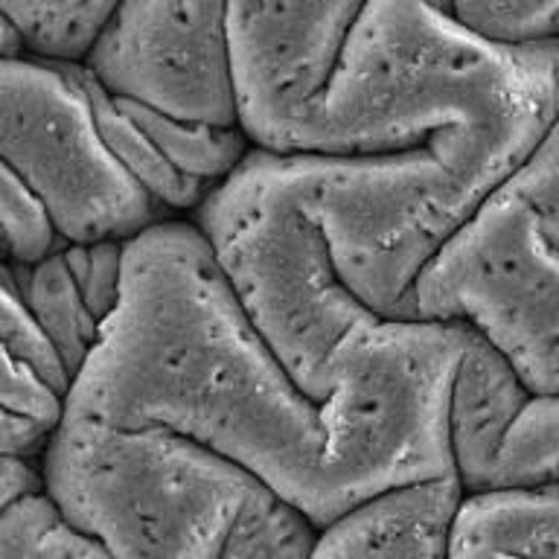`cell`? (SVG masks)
<instances>
[{
    "mask_svg": "<svg viewBox=\"0 0 559 559\" xmlns=\"http://www.w3.org/2000/svg\"><path fill=\"white\" fill-rule=\"evenodd\" d=\"M122 103L129 108L131 120L152 140V146L166 157V164L207 190H213L251 148V140L245 138L239 126L216 129V126H201V122L173 120L166 114H157L129 99Z\"/></svg>",
    "mask_w": 559,
    "mask_h": 559,
    "instance_id": "2e32d148",
    "label": "cell"
},
{
    "mask_svg": "<svg viewBox=\"0 0 559 559\" xmlns=\"http://www.w3.org/2000/svg\"><path fill=\"white\" fill-rule=\"evenodd\" d=\"M59 513L111 559H216L260 484L236 463L164 428L61 417L38 454Z\"/></svg>",
    "mask_w": 559,
    "mask_h": 559,
    "instance_id": "8992f818",
    "label": "cell"
},
{
    "mask_svg": "<svg viewBox=\"0 0 559 559\" xmlns=\"http://www.w3.org/2000/svg\"><path fill=\"white\" fill-rule=\"evenodd\" d=\"M50 431L52 428L38 423V419H29L7 408V405H0V454L38 461Z\"/></svg>",
    "mask_w": 559,
    "mask_h": 559,
    "instance_id": "603a6c76",
    "label": "cell"
},
{
    "mask_svg": "<svg viewBox=\"0 0 559 559\" xmlns=\"http://www.w3.org/2000/svg\"><path fill=\"white\" fill-rule=\"evenodd\" d=\"M82 68L108 94L173 120L239 126L225 0H120Z\"/></svg>",
    "mask_w": 559,
    "mask_h": 559,
    "instance_id": "9c48e42d",
    "label": "cell"
},
{
    "mask_svg": "<svg viewBox=\"0 0 559 559\" xmlns=\"http://www.w3.org/2000/svg\"><path fill=\"white\" fill-rule=\"evenodd\" d=\"M61 417L164 428L236 463L314 524L323 431L271 356L190 216L122 242L120 292Z\"/></svg>",
    "mask_w": 559,
    "mask_h": 559,
    "instance_id": "6da1fadb",
    "label": "cell"
},
{
    "mask_svg": "<svg viewBox=\"0 0 559 559\" xmlns=\"http://www.w3.org/2000/svg\"><path fill=\"white\" fill-rule=\"evenodd\" d=\"M0 160L61 242L129 239L169 218L99 138L82 61L0 59Z\"/></svg>",
    "mask_w": 559,
    "mask_h": 559,
    "instance_id": "ba28073f",
    "label": "cell"
},
{
    "mask_svg": "<svg viewBox=\"0 0 559 559\" xmlns=\"http://www.w3.org/2000/svg\"><path fill=\"white\" fill-rule=\"evenodd\" d=\"M557 129V38L498 41L454 0H367L280 152L382 155L437 134L536 148Z\"/></svg>",
    "mask_w": 559,
    "mask_h": 559,
    "instance_id": "7a4b0ae2",
    "label": "cell"
},
{
    "mask_svg": "<svg viewBox=\"0 0 559 559\" xmlns=\"http://www.w3.org/2000/svg\"><path fill=\"white\" fill-rule=\"evenodd\" d=\"M533 148L437 134L382 155L283 152L341 283L379 318H411V283L437 245Z\"/></svg>",
    "mask_w": 559,
    "mask_h": 559,
    "instance_id": "3957f363",
    "label": "cell"
},
{
    "mask_svg": "<svg viewBox=\"0 0 559 559\" xmlns=\"http://www.w3.org/2000/svg\"><path fill=\"white\" fill-rule=\"evenodd\" d=\"M0 242L7 262L15 265H29L61 245L41 204L3 160H0Z\"/></svg>",
    "mask_w": 559,
    "mask_h": 559,
    "instance_id": "ffe728a7",
    "label": "cell"
},
{
    "mask_svg": "<svg viewBox=\"0 0 559 559\" xmlns=\"http://www.w3.org/2000/svg\"><path fill=\"white\" fill-rule=\"evenodd\" d=\"M120 0H0V15L24 52L52 61H82Z\"/></svg>",
    "mask_w": 559,
    "mask_h": 559,
    "instance_id": "e0dca14e",
    "label": "cell"
},
{
    "mask_svg": "<svg viewBox=\"0 0 559 559\" xmlns=\"http://www.w3.org/2000/svg\"><path fill=\"white\" fill-rule=\"evenodd\" d=\"M531 391L501 353L466 326L449 400V452L461 492H478L498 440Z\"/></svg>",
    "mask_w": 559,
    "mask_h": 559,
    "instance_id": "7c38bea8",
    "label": "cell"
},
{
    "mask_svg": "<svg viewBox=\"0 0 559 559\" xmlns=\"http://www.w3.org/2000/svg\"><path fill=\"white\" fill-rule=\"evenodd\" d=\"M0 344H7L15 356H21L44 382L52 384L64 396L68 393V373L56 358L52 347L35 326L33 314L26 309L21 288H17L15 271L9 262L0 260Z\"/></svg>",
    "mask_w": 559,
    "mask_h": 559,
    "instance_id": "44dd1931",
    "label": "cell"
},
{
    "mask_svg": "<svg viewBox=\"0 0 559 559\" xmlns=\"http://www.w3.org/2000/svg\"><path fill=\"white\" fill-rule=\"evenodd\" d=\"M557 393H531L489 457L484 489H539L557 484Z\"/></svg>",
    "mask_w": 559,
    "mask_h": 559,
    "instance_id": "9a60e30c",
    "label": "cell"
},
{
    "mask_svg": "<svg viewBox=\"0 0 559 559\" xmlns=\"http://www.w3.org/2000/svg\"><path fill=\"white\" fill-rule=\"evenodd\" d=\"M122 242L126 239H96V242H61V253L76 280L82 304L96 323H103L117 304L120 292Z\"/></svg>",
    "mask_w": 559,
    "mask_h": 559,
    "instance_id": "7402d4cb",
    "label": "cell"
},
{
    "mask_svg": "<svg viewBox=\"0 0 559 559\" xmlns=\"http://www.w3.org/2000/svg\"><path fill=\"white\" fill-rule=\"evenodd\" d=\"M9 265L15 271L17 288H21L26 309L33 314L35 326L41 330L68 379H73L94 344L99 323L82 304L76 280L70 274L64 253H61V245L29 265H15V262H9Z\"/></svg>",
    "mask_w": 559,
    "mask_h": 559,
    "instance_id": "5bb4252c",
    "label": "cell"
},
{
    "mask_svg": "<svg viewBox=\"0 0 559 559\" xmlns=\"http://www.w3.org/2000/svg\"><path fill=\"white\" fill-rule=\"evenodd\" d=\"M314 527L297 507L262 484L239 507L216 559H309Z\"/></svg>",
    "mask_w": 559,
    "mask_h": 559,
    "instance_id": "ac0fdd59",
    "label": "cell"
},
{
    "mask_svg": "<svg viewBox=\"0 0 559 559\" xmlns=\"http://www.w3.org/2000/svg\"><path fill=\"white\" fill-rule=\"evenodd\" d=\"M519 41L557 38L559 0H504Z\"/></svg>",
    "mask_w": 559,
    "mask_h": 559,
    "instance_id": "cb8c5ba5",
    "label": "cell"
},
{
    "mask_svg": "<svg viewBox=\"0 0 559 559\" xmlns=\"http://www.w3.org/2000/svg\"><path fill=\"white\" fill-rule=\"evenodd\" d=\"M367 0H225L239 129L280 152L297 114L326 85Z\"/></svg>",
    "mask_w": 559,
    "mask_h": 559,
    "instance_id": "30bf717a",
    "label": "cell"
},
{
    "mask_svg": "<svg viewBox=\"0 0 559 559\" xmlns=\"http://www.w3.org/2000/svg\"><path fill=\"white\" fill-rule=\"evenodd\" d=\"M190 218L257 335L297 391L318 405L332 353L373 312L341 283L283 152L248 148Z\"/></svg>",
    "mask_w": 559,
    "mask_h": 559,
    "instance_id": "52a82bcc",
    "label": "cell"
},
{
    "mask_svg": "<svg viewBox=\"0 0 559 559\" xmlns=\"http://www.w3.org/2000/svg\"><path fill=\"white\" fill-rule=\"evenodd\" d=\"M408 306L411 318L469 326L531 393H557V129L437 245L411 283Z\"/></svg>",
    "mask_w": 559,
    "mask_h": 559,
    "instance_id": "5b68a950",
    "label": "cell"
},
{
    "mask_svg": "<svg viewBox=\"0 0 559 559\" xmlns=\"http://www.w3.org/2000/svg\"><path fill=\"white\" fill-rule=\"evenodd\" d=\"M457 498L454 478L379 492L323 524L309 559H445Z\"/></svg>",
    "mask_w": 559,
    "mask_h": 559,
    "instance_id": "8fae6325",
    "label": "cell"
},
{
    "mask_svg": "<svg viewBox=\"0 0 559 559\" xmlns=\"http://www.w3.org/2000/svg\"><path fill=\"white\" fill-rule=\"evenodd\" d=\"M24 52V44L17 38V33L9 26V21L0 15V59H12V56H21Z\"/></svg>",
    "mask_w": 559,
    "mask_h": 559,
    "instance_id": "d4e9b609",
    "label": "cell"
},
{
    "mask_svg": "<svg viewBox=\"0 0 559 559\" xmlns=\"http://www.w3.org/2000/svg\"><path fill=\"white\" fill-rule=\"evenodd\" d=\"M463 341V323L379 314L341 338L318 402V531L379 492L454 478L449 400Z\"/></svg>",
    "mask_w": 559,
    "mask_h": 559,
    "instance_id": "277c9868",
    "label": "cell"
},
{
    "mask_svg": "<svg viewBox=\"0 0 559 559\" xmlns=\"http://www.w3.org/2000/svg\"><path fill=\"white\" fill-rule=\"evenodd\" d=\"M0 260L7 262V253H3V242H0Z\"/></svg>",
    "mask_w": 559,
    "mask_h": 559,
    "instance_id": "484cf974",
    "label": "cell"
},
{
    "mask_svg": "<svg viewBox=\"0 0 559 559\" xmlns=\"http://www.w3.org/2000/svg\"><path fill=\"white\" fill-rule=\"evenodd\" d=\"M445 559H559L557 484L461 492L445 531Z\"/></svg>",
    "mask_w": 559,
    "mask_h": 559,
    "instance_id": "4fadbf2b",
    "label": "cell"
},
{
    "mask_svg": "<svg viewBox=\"0 0 559 559\" xmlns=\"http://www.w3.org/2000/svg\"><path fill=\"white\" fill-rule=\"evenodd\" d=\"M0 559H111L96 539L76 531L44 489L0 510Z\"/></svg>",
    "mask_w": 559,
    "mask_h": 559,
    "instance_id": "d6986e66",
    "label": "cell"
}]
</instances>
